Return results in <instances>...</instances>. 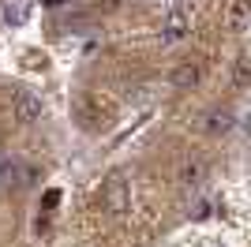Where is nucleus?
Segmentation results:
<instances>
[{
	"instance_id": "nucleus-1",
	"label": "nucleus",
	"mask_w": 251,
	"mask_h": 247,
	"mask_svg": "<svg viewBox=\"0 0 251 247\" xmlns=\"http://www.w3.org/2000/svg\"><path fill=\"white\" fill-rule=\"evenodd\" d=\"M101 210H109L116 217L131 210V187H127L124 176H109L101 184Z\"/></svg>"
},
{
	"instance_id": "nucleus-2",
	"label": "nucleus",
	"mask_w": 251,
	"mask_h": 247,
	"mask_svg": "<svg viewBox=\"0 0 251 247\" xmlns=\"http://www.w3.org/2000/svg\"><path fill=\"white\" fill-rule=\"evenodd\" d=\"M11 113H15V120H19V124H38V120H42V113H45V105H42L38 94L15 90V94H11Z\"/></svg>"
},
{
	"instance_id": "nucleus-3",
	"label": "nucleus",
	"mask_w": 251,
	"mask_h": 247,
	"mask_svg": "<svg viewBox=\"0 0 251 247\" xmlns=\"http://www.w3.org/2000/svg\"><path fill=\"white\" fill-rule=\"evenodd\" d=\"M188 30H191L188 11L173 8V11H165V15H161V41H165V45H176V41H184V38H188Z\"/></svg>"
},
{
	"instance_id": "nucleus-4",
	"label": "nucleus",
	"mask_w": 251,
	"mask_h": 247,
	"mask_svg": "<svg viewBox=\"0 0 251 247\" xmlns=\"http://www.w3.org/2000/svg\"><path fill=\"white\" fill-rule=\"evenodd\" d=\"M202 79V60H184L173 68V75H169V82H173V90H195Z\"/></svg>"
},
{
	"instance_id": "nucleus-5",
	"label": "nucleus",
	"mask_w": 251,
	"mask_h": 247,
	"mask_svg": "<svg viewBox=\"0 0 251 247\" xmlns=\"http://www.w3.org/2000/svg\"><path fill=\"white\" fill-rule=\"evenodd\" d=\"M248 26H251V0H229L225 30H248Z\"/></svg>"
},
{
	"instance_id": "nucleus-6",
	"label": "nucleus",
	"mask_w": 251,
	"mask_h": 247,
	"mask_svg": "<svg viewBox=\"0 0 251 247\" xmlns=\"http://www.w3.org/2000/svg\"><path fill=\"white\" fill-rule=\"evenodd\" d=\"M72 113H75V120H79V127H86V131H94L98 127V120H101V109H98L90 98H75V105H72Z\"/></svg>"
},
{
	"instance_id": "nucleus-7",
	"label": "nucleus",
	"mask_w": 251,
	"mask_h": 247,
	"mask_svg": "<svg viewBox=\"0 0 251 247\" xmlns=\"http://www.w3.org/2000/svg\"><path fill=\"white\" fill-rule=\"evenodd\" d=\"M206 180V161L202 157H191V161L180 165V187H199Z\"/></svg>"
},
{
	"instance_id": "nucleus-8",
	"label": "nucleus",
	"mask_w": 251,
	"mask_h": 247,
	"mask_svg": "<svg viewBox=\"0 0 251 247\" xmlns=\"http://www.w3.org/2000/svg\"><path fill=\"white\" fill-rule=\"evenodd\" d=\"M232 86H236V90L251 86V56H248V52H240L236 64H232Z\"/></svg>"
},
{
	"instance_id": "nucleus-9",
	"label": "nucleus",
	"mask_w": 251,
	"mask_h": 247,
	"mask_svg": "<svg viewBox=\"0 0 251 247\" xmlns=\"http://www.w3.org/2000/svg\"><path fill=\"white\" fill-rule=\"evenodd\" d=\"M229 127H232V113L229 109H214V113H210V124H206L210 135H221V131H229Z\"/></svg>"
},
{
	"instance_id": "nucleus-10",
	"label": "nucleus",
	"mask_w": 251,
	"mask_h": 247,
	"mask_svg": "<svg viewBox=\"0 0 251 247\" xmlns=\"http://www.w3.org/2000/svg\"><path fill=\"white\" fill-rule=\"evenodd\" d=\"M42 202H45V210H52V206L60 202V191H56V187H49V191H45V198H42Z\"/></svg>"
}]
</instances>
